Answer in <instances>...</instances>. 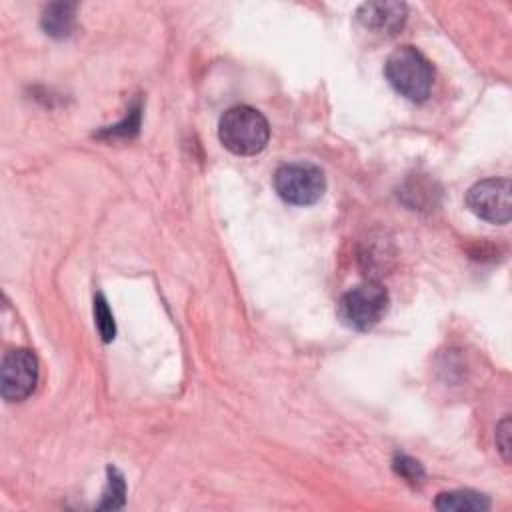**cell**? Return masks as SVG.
<instances>
[{
  "label": "cell",
  "instance_id": "obj_3",
  "mask_svg": "<svg viewBox=\"0 0 512 512\" xmlns=\"http://www.w3.org/2000/svg\"><path fill=\"white\" fill-rule=\"evenodd\" d=\"M388 310V292L378 282H362L338 300V318L344 326L352 330H370L374 328Z\"/></svg>",
  "mask_w": 512,
  "mask_h": 512
},
{
  "label": "cell",
  "instance_id": "obj_13",
  "mask_svg": "<svg viewBox=\"0 0 512 512\" xmlns=\"http://www.w3.org/2000/svg\"><path fill=\"white\" fill-rule=\"evenodd\" d=\"M496 446L506 462H510V418L504 416L496 426Z\"/></svg>",
  "mask_w": 512,
  "mask_h": 512
},
{
  "label": "cell",
  "instance_id": "obj_8",
  "mask_svg": "<svg viewBox=\"0 0 512 512\" xmlns=\"http://www.w3.org/2000/svg\"><path fill=\"white\" fill-rule=\"evenodd\" d=\"M434 506L444 512H486L490 508V500L474 490H452L438 494Z\"/></svg>",
  "mask_w": 512,
  "mask_h": 512
},
{
  "label": "cell",
  "instance_id": "obj_2",
  "mask_svg": "<svg viewBox=\"0 0 512 512\" xmlns=\"http://www.w3.org/2000/svg\"><path fill=\"white\" fill-rule=\"evenodd\" d=\"M218 138L232 154L252 156L266 148L270 128L256 108L234 106L222 114L218 122Z\"/></svg>",
  "mask_w": 512,
  "mask_h": 512
},
{
  "label": "cell",
  "instance_id": "obj_9",
  "mask_svg": "<svg viewBox=\"0 0 512 512\" xmlns=\"http://www.w3.org/2000/svg\"><path fill=\"white\" fill-rule=\"evenodd\" d=\"M74 18H76V4L54 2V4H48L42 12V28L46 30V34L54 38H66L74 30Z\"/></svg>",
  "mask_w": 512,
  "mask_h": 512
},
{
  "label": "cell",
  "instance_id": "obj_1",
  "mask_svg": "<svg viewBox=\"0 0 512 512\" xmlns=\"http://www.w3.org/2000/svg\"><path fill=\"white\" fill-rule=\"evenodd\" d=\"M384 76L390 86L410 102H424L434 82L432 64L414 46L396 48L386 58Z\"/></svg>",
  "mask_w": 512,
  "mask_h": 512
},
{
  "label": "cell",
  "instance_id": "obj_6",
  "mask_svg": "<svg viewBox=\"0 0 512 512\" xmlns=\"http://www.w3.org/2000/svg\"><path fill=\"white\" fill-rule=\"evenodd\" d=\"M38 384V360L26 350H10L2 358L0 366V392L6 402L26 400Z\"/></svg>",
  "mask_w": 512,
  "mask_h": 512
},
{
  "label": "cell",
  "instance_id": "obj_7",
  "mask_svg": "<svg viewBox=\"0 0 512 512\" xmlns=\"http://www.w3.org/2000/svg\"><path fill=\"white\" fill-rule=\"evenodd\" d=\"M358 22L380 34H396L406 20V6L402 2H366L356 12Z\"/></svg>",
  "mask_w": 512,
  "mask_h": 512
},
{
  "label": "cell",
  "instance_id": "obj_10",
  "mask_svg": "<svg viewBox=\"0 0 512 512\" xmlns=\"http://www.w3.org/2000/svg\"><path fill=\"white\" fill-rule=\"evenodd\" d=\"M108 482H106V490L102 494V502L98 504L100 510H116L124 504V496H126V482L124 476L114 468L108 466Z\"/></svg>",
  "mask_w": 512,
  "mask_h": 512
},
{
  "label": "cell",
  "instance_id": "obj_5",
  "mask_svg": "<svg viewBox=\"0 0 512 512\" xmlns=\"http://www.w3.org/2000/svg\"><path fill=\"white\" fill-rule=\"evenodd\" d=\"M468 208L492 224H508L512 216V188L508 178H486L466 194Z\"/></svg>",
  "mask_w": 512,
  "mask_h": 512
},
{
  "label": "cell",
  "instance_id": "obj_12",
  "mask_svg": "<svg viewBox=\"0 0 512 512\" xmlns=\"http://www.w3.org/2000/svg\"><path fill=\"white\" fill-rule=\"evenodd\" d=\"M394 468H396V472H398L400 476H404V478L410 480V482H418V480L424 476V470H422L420 462H416L414 458H408V456H404V454H398V456L394 458Z\"/></svg>",
  "mask_w": 512,
  "mask_h": 512
},
{
  "label": "cell",
  "instance_id": "obj_4",
  "mask_svg": "<svg viewBox=\"0 0 512 512\" xmlns=\"http://www.w3.org/2000/svg\"><path fill=\"white\" fill-rule=\"evenodd\" d=\"M274 190L288 204L310 206L322 198L326 190V178L316 164L292 162L276 170Z\"/></svg>",
  "mask_w": 512,
  "mask_h": 512
},
{
  "label": "cell",
  "instance_id": "obj_11",
  "mask_svg": "<svg viewBox=\"0 0 512 512\" xmlns=\"http://www.w3.org/2000/svg\"><path fill=\"white\" fill-rule=\"evenodd\" d=\"M94 318H96V328L102 336L104 342H112L114 334H116V326H114V316L108 308V302L104 300L102 294H98L94 298Z\"/></svg>",
  "mask_w": 512,
  "mask_h": 512
}]
</instances>
